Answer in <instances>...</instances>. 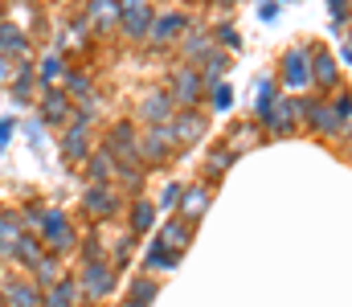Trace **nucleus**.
<instances>
[{"label": "nucleus", "mask_w": 352, "mask_h": 307, "mask_svg": "<svg viewBox=\"0 0 352 307\" xmlns=\"http://www.w3.org/2000/svg\"><path fill=\"white\" fill-rule=\"evenodd\" d=\"M102 152H107L115 164H119V160H140V156H135V123H131V119H119V123L107 131Z\"/></svg>", "instance_id": "6e6552de"}, {"label": "nucleus", "mask_w": 352, "mask_h": 307, "mask_svg": "<svg viewBox=\"0 0 352 307\" xmlns=\"http://www.w3.org/2000/svg\"><path fill=\"white\" fill-rule=\"evenodd\" d=\"M332 111H336V119L344 123V131H349V119H352V91H340L336 102H332Z\"/></svg>", "instance_id": "4c0bfd02"}, {"label": "nucleus", "mask_w": 352, "mask_h": 307, "mask_svg": "<svg viewBox=\"0 0 352 307\" xmlns=\"http://www.w3.org/2000/svg\"><path fill=\"white\" fill-rule=\"evenodd\" d=\"M226 70H230V54H226V49H213V54L201 62L197 74H201V82H205V91H209V87H221V82H226Z\"/></svg>", "instance_id": "b1692460"}, {"label": "nucleus", "mask_w": 352, "mask_h": 307, "mask_svg": "<svg viewBox=\"0 0 352 307\" xmlns=\"http://www.w3.org/2000/svg\"><path fill=\"white\" fill-rule=\"evenodd\" d=\"M21 234H29V229H25V217H21L16 209H0V254H8Z\"/></svg>", "instance_id": "393cba45"}, {"label": "nucleus", "mask_w": 352, "mask_h": 307, "mask_svg": "<svg viewBox=\"0 0 352 307\" xmlns=\"http://www.w3.org/2000/svg\"><path fill=\"white\" fill-rule=\"evenodd\" d=\"M230 164H234V152H213V156H209V168H205V172H209V177H221V172H226Z\"/></svg>", "instance_id": "79ce46f5"}, {"label": "nucleus", "mask_w": 352, "mask_h": 307, "mask_svg": "<svg viewBox=\"0 0 352 307\" xmlns=\"http://www.w3.org/2000/svg\"><path fill=\"white\" fill-rule=\"evenodd\" d=\"M90 123L87 119H70V127H66V135H62V156L70 160V164H87L90 160Z\"/></svg>", "instance_id": "1a4fd4ad"}, {"label": "nucleus", "mask_w": 352, "mask_h": 307, "mask_svg": "<svg viewBox=\"0 0 352 307\" xmlns=\"http://www.w3.org/2000/svg\"><path fill=\"white\" fill-rule=\"evenodd\" d=\"M87 21H94V25H102V29H119V4H111V0H94V4H87Z\"/></svg>", "instance_id": "473e14b6"}, {"label": "nucleus", "mask_w": 352, "mask_h": 307, "mask_svg": "<svg viewBox=\"0 0 352 307\" xmlns=\"http://www.w3.org/2000/svg\"><path fill=\"white\" fill-rule=\"evenodd\" d=\"M131 246H135V238H131V234H127V238H119V242H115V250H111V258L123 266V262L131 258Z\"/></svg>", "instance_id": "37998d69"}, {"label": "nucleus", "mask_w": 352, "mask_h": 307, "mask_svg": "<svg viewBox=\"0 0 352 307\" xmlns=\"http://www.w3.org/2000/svg\"><path fill=\"white\" fill-rule=\"evenodd\" d=\"M8 254H12L21 266H29V271H33V262L45 254V246H41V238H37V234H21V238H16V246H12Z\"/></svg>", "instance_id": "c85d7f7f"}, {"label": "nucleus", "mask_w": 352, "mask_h": 307, "mask_svg": "<svg viewBox=\"0 0 352 307\" xmlns=\"http://www.w3.org/2000/svg\"><path fill=\"white\" fill-rule=\"evenodd\" d=\"M37 238H41V246H45L50 254H58V258L78 246V234H74V225H70V217H66L62 209H45V213H41Z\"/></svg>", "instance_id": "f257e3e1"}, {"label": "nucleus", "mask_w": 352, "mask_h": 307, "mask_svg": "<svg viewBox=\"0 0 352 307\" xmlns=\"http://www.w3.org/2000/svg\"><path fill=\"white\" fill-rule=\"evenodd\" d=\"M74 279H78L87 304H98V299H107V295L115 291V266H111L107 258H102V262H82V271H78Z\"/></svg>", "instance_id": "7ed1b4c3"}, {"label": "nucleus", "mask_w": 352, "mask_h": 307, "mask_svg": "<svg viewBox=\"0 0 352 307\" xmlns=\"http://www.w3.org/2000/svg\"><path fill=\"white\" fill-rule=\"evenodd\" d=\"M54 283H62V258L45 250V254L33 262V287H37V291H50Z\"/></svg>", "instance_id": "aec40b11"}, {"label": "nucleus", "mask_w": 352, "mask_h": 307, "mask_svg": "<svg viewBox=\"0 0 352 307\" xmlns=\"http://www.w3.org/2000/svg\"><path fill=\"white\" fill-rule=\"evenodd\" d=\"M144 172H148V168H144L140 160H119V164H115V181H119L123 189H131V193L144 185Z\"/></svg>", "instance_id": "2f4dec72"}, {"label": "nucleus", "mask_w": 352, "mask_h": 307, "mask_svg": "<svg viewBox=\"0 0 352 307\" xmlns=\"http://www.w3.org/2000/svg\"><path fill=\"white\" fill-rule=\"evenodd\" d=\"M78 304H82V287L70 275H62V283H54L50 291H41V307H78Z\"/></svg>", "instance_id": "dca6fc26"}, {"label": "nucleus", "mask_w": 352, "mask_h": 307, "mask_svg": "<svg viewBox=\"0 0 352 307\" xmlns=\"http://www.w3.org/2000/svg\"><path fill=\"white\" fill-rule=\"evenodd\" d=\"M8 135H12V123H8V119H0V148L8 144Z\"/></svg>", "instance_id": "de8ad7c7"}, {"label": "nucleus", "mask_w": 352, "mask_h": 307, "mask_svg": "<svg viewBox=\"0 0 352 307\" xmlns=\"http://www.w3.org/2000/svg\"><path fill=\"white\" fill-rule=\"evenodd\" d=\"M274 102H278V99H274V82H258V102H254V115L263 119Z\"/></svg>", "instance_id": "e433bc0d"}, {"label": "nucleus", "mask_w": 352, "mask_h": 307, "mask_svg": "<svg viewBox=\"0 0 352 307\" xmlns=\"http://www.w3.org/2000/svg\"><path fill=\"white\" fill-rule=\"evenodd\" d=\"M156 295H160V283H156L152 275H140V279H131V287H127V304H135V307H148Z\"/></svg>", "instance_id": "7c9ffc66"}, {"label": "nucleus", "mask_w": 352, "mask_h": 307, "mask_svg": "<svg viewBox=\"0 0 352 307\" xmlns=\"http://www.w3.org/2000/svg\"><path fill=\"white\" fill-rule=\"evenodd\" d=\"M156 217H160V209H156V201H152V197H135V201H131V238L152 234Z\"/></svg>", "instance_id": "5701e85b"}, {"label": "nucleus", "mask_w": 352, "mask_h": 307, "mask_svg": "<svg viewBox=\"0 0 352 307\" xmlns=\"http://www.w3.org/2000/svg\"><path fill=\"white\" fill-rule=\"evenodd\" d=\"M87 181L90 185H111L115 181V160L98 148V152H90V160H87Z\"/></svg>", "instance_id": "cd10ccee"}, {"label": "nucleus", "mask_w": 352, "mask_h": 307, "mask_svg": "<svg viewBox=\"0 0 352 307\" xmlns=\"http://www.w3.org/2000/svg\"><path fill=\"white\" fill-rule=\"evenodd\" d=\"M213 41H221L226 49H242V37H238V29H234V25H221V29L213 33Z\"/></svg>", "instance_id": "a19ab883"}, {"label": "nucleus", "mask_w": 352, "mask_h": 307, "mask_svg": "<svg viewBox=\"0 0 352 307\" xmlns=\"http://www.w3.org/2000/svg\"><path fill=\"white\" fill-rule=\"evenodd\" d=\"M307 123H311V131H320V135H344V123L336 119L332 102H311V115H307Z\"/></svg>", "instance_id": "4be33fe9"}, {"label": "nucleus", "mask_w": 352, "mask_h": 307, "mask_svg": "<svg viewBox=\"0 0 352 307\" xmlns=\"http://www.w3.org/2000/svg\"><path fill=\"white\" fill-rule=\"evenodd\" d=\"M119 307H135V304H127V299H123V304H119Z\"/></svg>", "instance_id": "8fccbe9b"}, {"label": "nucleus", "mask_w": 352, "mask_h": 307, "mask_svg": "<svg viewBox=\"0 0 352 307\" xmlns=\"http://www.w3.org/2000/svg\"><path fill=\"white\" fill-rule=\"evenodd\" d=\"M258 16H263V21H274V16H278V4H263Z\"/></svg>", "instance_id": "49530a36"}, {"label": "nucleus", "mask_w": 352, "mask_h": 307, "mask_svg": "<svg viewBox=\"0 0 352 307\" xmlns=\"http://www.w3.org/2000/svg\"><path fill=\"white\" fill-rule=\"evenodd\" d=\"M41 119L54 123V127H62L66 119H74V102H70V95H66L62 87L41 91Z\"/></svg>", "instance_id": "ddd939ff"}, {"label": "nucleus", "mask_w": 352, "mask_h": 307, "mask_svg": "<svg viewBox=\"0 0 352 307\" xmlns=\"http://www.w3.org/2000/svg\"><path fill=\"white\" fill-rule=\"evenodd\" d=\"M213 49H217V45H213V33H209V29H188V33L180 37V54H184V66H197V62H205Z\"/></svg>", "instance_id": "4468645a"}, {"label": "nucleus", "mask_w": 352, "mask_h": 307, "mask_svg": "<svg viewBox=\"0 0 352 307\" xmlns=\"http://www.w3.org/2000/svg\"><path fill=\"white\" fill-rule=\"evenodd\" d=\"M135 156H140L144 168H148V164H164V160L173 156V135H168V127H144V131L135 135Z\"/></svg>", "instance_id": "39448f33"}, {"label": "nucleus", "mask_w": 352, "mask_h": 307, "mask_svg": "<svg viewBox=\"0 0 352 307\" xmlns=\"http://www.w3.org/2000/svg\"><path fill=\"white\" fill-rule=\"evenodd\" d=\"M0 21H4V8H0Z\"/></svg>", "instance_id": "3c124183"}, {"label": "nucleus", "mask_w": 352, "mask_h": 307, "mask_svg": "<svg viewBox=\"0 0 352 307\" xmlns=\"http://www.w3.org/2000/svg\"><path fill=\"white\" fill-rule=\"evenodd\" d=\"M4 299H8V307H41V291H37L33 283L8 279V283H4Z\"/></svg>", "instance_id": "a878e982"}, {"label": "nucleus", "mask_w": 352, "mask_h": 307, "mask_svg": "<svg viewBox=\"0 0 352 307\" xmlns=\"http://www.w3.org/2000/svg\"><path fill=\"white\" fill-rule=\"evenodd\" d=\"M340 62H344V66H352V33H349V41L340 45Z\"/></svg>", "instance_id": "a18cd8bd"}, {"label": "nucleus", "mask_w": 352, "mask_h": 307, "mask_svg": "<svg viewBox=\"0 0 352 307\" xmlns=\"http://www.w3.org/2000/svg\"><path fill=\"white\" fill-rule=\"evenodd\" d=\"M8 74H12V70H8V62H4V58H0V82H4V78H8Z\"/></svg>", "instance_id": "09e8293b"}, {"label": "nucleus", "mask_w": 352, "mask_h": 307, "mask_svg": "<svg viewBox=\"0 0 352 307\" xmlns=\"http://www.w3.org/2000/svg\"><path fill=\"white\" fill-rule=\"evenodd\" d=\"M78 250H82V262H102V238L98 234H90Z\"/></svg>", "instance_id": "58836bf2"}, {"label": "nucleus", "mask_w": 352, "mask_h": 307, "mask_svg": "<svg viewBox=\"0 0 352 307\" xmlns=\"http://www.w3.org/2000/svg\"><path fill=\"white\" fill-rule=\"evenodd\" d=\"M66 95H70V102L90 99V95H94V91H90V74H82V70H70V74H66Z\"/></svg>", "instance_id": "f704fd0d"}, {"label": "nucleus", "mask_w": 352, "mask_h": 307, "mask_svg": "<svg viewBox=\"0 0 352 307\" xmlns=\"http://www.w3.org/2000/svg\"><path fill=\"white\" fill-rule=\"evenodd\" d=\"M152 25H156V8H152V4H144V0L119 4V33H123L127 41H148Z\"/></svg>", "instance_id": "20e7f679"}, {"label": "nucleus", "mask_w": 352, "mask_h": 307, "mask_svg": "<svg viewBox=\"0 0 352 307\" xmlns=\"http://www.w3.org/2000/svg\"><path fill=\"white\" fill-rule=\"evenodd\" d=\"M176 262H180V250H173V246L156 234L152 246L144 250V275H152V271H176Z\"/></svg>", "instance_id": "2eb2a0df"}, {"label": "nucleus", "mask_w": 352, "mask_h": 307, "mask_svg": "<svg viewBox=\"0 0 352 307\" xmlns=\"http://www.w3.org/2000/svg\"><path fill=\"white\" fill-rule=\"evenodd\" d=\"M160 238H164V242H168L173 250H184V246L192 242V225H188L184 217H173V221L164 225V234H160Z\"/></svg>", "instance_id": "72a5a7b5"}, {"label": "nucleus", "mask_w": 352, "mask_h": 307, "mask_svg": "<svg viewBox=\"0 0 352 307\" xmlns=\"http://www.w3.org/2000/svg\"><path fill=\"white\" fill-rule=\"evenodd\" d=\"M295 99H278L270 111L263 115V127L270 131V135H287V131H295Z\"/></svg>", "instance_id": "a211bd4d"}, {"label": "nucleus", "mask_w": 352, "mask_h": 307, "mask_svg": "<svg viewBox=\"0 0 352 307\" xmlns=\"http://www.w3.org/2000/svg\"><path fill=\"white\" fill-rule=\"evenodd\" d=\"M205 213H209V189H205V185L184 189V221L192 225V221H201Z\"/></svg>", "instance_id": "c756f323"}, {"label": "nucleus", "mask_w": 352, "mask_h": 307, "mask_svg": "<svg viewBox=\"0 0 352 307\" xmlns=\"http://www.w3.org/2000/svg\"><path fill=\"white\" fill-rule=\"evenodd\" d=\"M180 197H184V185H180V181H173V185L160 193V205H156V209H176V205H180Z\"/></svg>", "instance_id": "ea45409f"}, {"label": "nucleus", "mask_w": 352, "mask_h": 307, "mask_svg": "<svg viewBox=\"0 0 352 307\" xmlns=\"http://www.w3.org/2000/svg\"><path fill=\"white\" fill-rule=\"evenodd\" d=\"M66 74H70V66H66V54L62 49H50L41 62H37V82L50 91L54 82H66Z\"/></svg>", "instance_id": "6ab92c4d"}, {"label": "nucleus", "mask_w": 352, "mask_h": 307, "mask_svg": "<svg viewBox=\"0 0 352 307\" xmlns=\"http://www.w3.org/2000/svg\"><path fill=\"white\" fill-rule=\"evenodd\" d=\"M188 33V12H156V25L148 33L152 45H173Z\"/></svg>", "instance_id": "f8f14e48"}, {"label": "nucleus", "mask_w": 352, "mask_h": 307, "mask_svg": "<svg viewBox=\"0 0 352 307\" xmlns=\"http://www.w3.org/2000/svg\"><path fill=\"white\" fill-rule=\"evenodd\" d=\"M135 115H140V123L144 127H168L176 115L173 99H168V91H152V95H144L140 106H135Z\"/></svg>", "instance_id": "0eeeda50"}, {"label": "nucleus", "mask_w": 352, "mask_h": 307, "mask_svg": "<svg viewBox=\"0 0 352 307\" xmlns=\"http://www.w3.org/2000/svg\"><path fill=\"white\" fill-rule=\"evenodd\" d=\"M332 21H336V25H340V21H352V8L340 4V0H332Z\"/></svg>", "instance_id": "c03bdc74"}, {"label": "nucleus", "mask_w": 352, "mask_h": 307, "mask_svg": "<svg viewBox=\"0 0 352 307\" xmlns=\"http://www.w3.org/2000/svg\"><path fill=\"white\" fill-rule=\"evenodd\" d=\"M25 49H29L25 29L12 25V21H0V58H4V62H8V58H25Z\"/></svg>", "instance_id": "412c9836"}, {"label": "nucleus", "mask_w": 352, "mask_h": 307, "mask_svg": "<svg viewBox=\"0 0 352 307\" xmlns=\"http://www.w3.org/2000/svg\"><path fill=\"white\" fill-rule=\"evenodd\" d=\"M283 82L291 91L311 87V49H287L283 54Z\"/></svg>", "instance_id": "9b49d317"}, {"label": "nucleus", "mask_w": 352, "mask_h": 307, "mask_svg": "<svg viewBox=\"0 0 352 307\" xmlns=\"http://www.w3.org/2000/svg\"><path fill=\"white\" fill-rule=\"evenodd\" d=\"M33 87H37V66L21 62V70H12V82H8L12 99H16V102H29V99H33Z\"/></svg>", "instance_id": "bb28decb"}, {"label": "nucleus", "mask_w": 352, "mask_h": 307, "mask_svg": "<svg viewBox=\"0 0 352 307\" xmlns=\"http://www.w3.org/2000/svg\"><path fill=\"white\" fill-rule=\"evenodd\" d=\"M168 99L176 111H197V102H205V82L197 74V66H180L168 78Z\"/></svg>", "instance_id": "f03ea898"}, {"label": "nucleus", "mask_w": 352, "mask_h": 307, "mask_svg": "<svg viewBox=\"0 0 352 307\" xmlns=\"http://www.w3.org/2000/svg\"><path fill=\"white\" fill-rule=\"evenodd\" d=\"M205 99H209L213 111H230V106H234V91L221 82V87H209V91H205Z\"/></svg>", "instance_id": "c9c22d12"}, {"label": "nucleus", "mask_w": 352, "mask_h": 307, "mask_svg": "<svg viewBox=\"0 0 352 307\" xmlns=\"http://www.w3.org/2000/svg\"><path fill=\"white\" fill-rule=\"evenodd\" d=\"M82 209H87L90 217H98V221L115 217V213H119V189H115V185H87Z\"/></svg>", "instance_id": "9d476101"}, {"label": "nucleus", "mask_w": 352, "mask_h": 307, "mask_svg": "<svg viewBox=\"0 0 352 307\" xmlns=\"http://www.w3.org/2000/svg\"><path fill=\"white\" fill-rule=\"evenodd\" d=\"M205 127H209V119H205L201 111H176L173 123H168L173 148H188V144H197V139L205 135Z\"/></svg>", "instance_id": "423d86ee"}, {"label": "nucleus", "mask_w": 352, "mask_h": 307, "mask_svg": "<svg viewBox=\"0 0 352 307\" xmlns=\"http://www.w3.org/2000/svg\"><path fill=\"white\" fill-rule=\"evenodd\" d=\"M311 82L324 87V91L340 87V66H336V58L328 49H311Z\"/></svg>", "instance_id": "f3484780"}]
</instances>
